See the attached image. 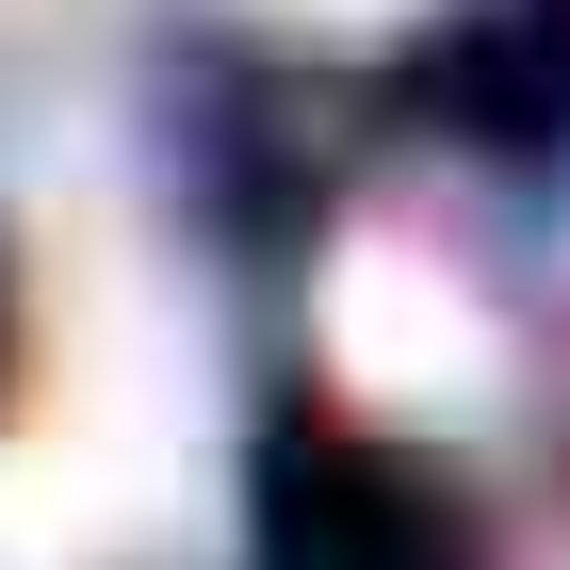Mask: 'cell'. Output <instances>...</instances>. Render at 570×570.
<instances>
[{
	"mask_svg": "<svg viewBox=\"0 0 570 570\" xmlns=\"http://www.w3.org/2000/svg\"><path fill=\"white\" fill-rule=\"evenodd\" d=\"M326 375L358 407H392V424H473L505 392V358H489V309L424 262V245H343L326 262Z\"/></svg>",
	"mask_w": 570,
	"mask_h": 570,
	"instance_id": "obj_1",
	"label": "cell"
},
{
	"mask_svg": "<svg viewBox=\"0 0 570 570\" xmlns=\"http://www.w3.org/2000/svg\"><path fill=\"white\" fill-rule=\"evenodd\" d=\"M294 17H392V0H294Z\"/></svg>",
	"mask_w": 570,
	"mask_h": 570,
	"instance_id": "obj_2",
	"label": "cell"
}]
</instances>
